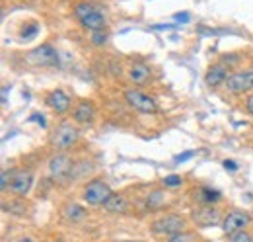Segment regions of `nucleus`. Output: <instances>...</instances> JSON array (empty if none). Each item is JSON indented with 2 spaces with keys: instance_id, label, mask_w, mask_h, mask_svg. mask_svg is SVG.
Wrapping results in <instances>:
<instances>
[{
  "instance_id": "nucleus-1",
  "label": "nucleus",
  "mask_w": 253,
  "mask_h": 242,
  "mask_svg": "<svg viewBox=\"0 0 253 242\" xmlns=\"http://www.w3.org/2000/svg\"><path fill=\"white\" fill-rule=\"evenodd\" d=\"M74 16L90 32H99V30H105V26H107L105 14L92 2H78L74 6Z\"/></svg>"
},
{
  "instance_id": "nucleus-2",
  "label": "nucleus",
  "mask_w": 253,
  "mask_h": 242,
  "mask_svg": "<svg viewBox=\"0 0 253 242\" xmlns=\"http://www.w3.org/2000/svg\"><path fill=\"white\" fill-rule=\"evenodd\" d=\"M150 230L158 236H174L177 232H183L185 230V219L181 215H166L158 221H154L150 225Z\"/></svg>"
},
{
  "instance_id": "nucleus-3",
  "label": "nucleus",
  "mask_w": 253,
  "mask_h": 242,
  "mask_svg": "<svg viewBox=\"0 0 253 242\" xmlns=\"http://www.w3.org/2000/svg\"><path fill=\"white\" fill-rule=\"evenodd\" d=\"M111 193H113V191H111V188H109L105 182H101V180H92V182L84 188L82 197H84V201H86L88 205H103V203L109 199Z\"/></svg>"
},
{
  "instance_id": "nucleus-4",
  "label": "nucleus",
  "mask_w": 253,
  "mask_h": 242,
  "mask_svg": "<svg viewBox=\"0 0 253 242\" xmlns=\"http://www.w3.org/2000/svg\"><path fill=\"white\" fill-rule=\"evenodd\" d=\"M28 61L32 65H37V67H55V65H59V53L55 51L53 45L45 43V45L35 47L28 55Z\"/></svg>"
},
{
  "instance_id": "nucleus-5",
  "label": "nucleus",
  "mask_w": 253,
  "mask_h": 242,
  "mask_svg": "<svg viewBox=\"0 0 253 242\" xmlns=\"http://www.w3.org/2000/svg\"><path fill=\"white\" fill-rule=\"evenodd\" d=\"M76 141H78V131H76V127H72V125H68V123H63V125L55 131V135L51 137V145H53L55 149H59V151L70 149Z\"/></svg>"
},
{
  "instance_id": "nucleus-6",
  "label": "nucleus",
  "mask_w": 253,
  "mask_h": 242,
  "mask_svg": "<svg viewBox=\"0 0 253 242\" xmlns=\"http://www.w3.org/2000/svg\"><path fill=\"white\" fill-rule=\"evenodd\" d=\"M125 100L129 102V105H133L135 109H139V111H142V113H154V111L158 109L154 98L146 96V94L141 92V90H126V92H125Z\"/></svg>"
},
{
  "instance_id": "nucleus-7",
  "label": "nucleus",
  "mask_w": 253,
  "mask_h": 242,
  "mask_svg": "<svg viewBox=\"0 0 253 242\" xmlns=\"http://www.w3.org/2000/svg\"><path fill=\"white\" fill-rule=\"evenodd\" d=\"M249 215L245 211H230L224 219H222V230L224 234H236L239 230H245V226L249 225Z\"/></svg>"
},
{
  "instance_id": "nucleus-8",
  "label": "nucleus",
  "mask_w": 253,
  "mask_h": 242,
  "mask_svg": "<svg viewBox=\"0 0 253 242\" xmlns=\"http://www.w3.org/2000/svg\"><path fill=\"white\" fill-rule=\"evenodd\" d=\"M226 90L232 94H243L253 90V72H234L224 82Z\"/></svg>"
},
{
  "instance_id": "nucleus-9",
  "label": "nucleus",
  "mask_w": 253,
  "mask_h": 242,
  "mask_svg": "<svg viewBox=\"0 0 253 242\" xmlns=\"http://www.w3.org/2000/svg\"><path fill=\"white\" fill-rule=\"evenodd\" d=\"M33 186V174L32 172H12L10 178V191L16 195H28V191Z\"/></svg>"
},
{
  "instance_id": "nucleus-10",
  "label": "nucleus",
  "mask_w": 253,
  "mask_h": 242,
  "mask_svg": "<svg viewBox=\"0 0 253 242\" xmlns=\"http://www.w3.org/2000/svg\"><path fill=\"white\" fill-rule=\"evenodd\" d=\"M45 102H47V105H49L53 111H57V113H64V111H68V107H70V98H68L66 92L61 90V88L49 92L47 98H45Z\"/></svg>"
},
{
  "instance_id": "nucleus-11",
  "label": "nucleus",
  "mask_w": 253,
  "mask_h": 242,
  "mask_svg": "<svg viewBox=\"0 0 253 242\" xmlns=\"http://www.w3.org/2000/svg\"><path fill=\"white\" fill-rule=\"evenodd\" d=\"M49 170H51V174L57 176V178L66 176V174L72 170V160H70V156L64 155V153L55 155V156L49 160Z\"/></svg>"
},
{
  "instance_id": "nucleus-12",
  "label": "nucleus",
  "mask_w": 253,
  "mask_h": 242,
  "mask_svg": "<svg viewBox=\"0 0 253 242\" xmlns=\"http://www.w3.org/2000/svg\"><path fill=\"white\" fill-rule=\"evenodd\" d=\"M94 115H95L94 104H92V102H88V100L80 102V104L74 107V111H72V119L76 121V123H82V125L92 123V121H94Z\"/></svg>"
},
{
  "instance_id": "nucleus-13",
  "label": "nucleus",
  "mask_w": 253,
  "mask_h": 242,
  "mask_svg": "<svg viewBox=\"0 0 253 242\" xmlns=\"http://www.w3.org/2000/svg\"><path fill=\"white\" fill-rule=\"evenodd\" d=\"M193 221H195L199 226H203V228L212 226V225L218 223V211H216L214 207H201V209H195V211H193Z\"/></svg>"
},
{
  "instance_id": "nucleus-14",
  "label": "nucleus",
  "mask_w": 253,
  "mask_h": 242,
  "mask_svg": "<svg viewBox=\"0 0 253 242\" xmlns=\"http://www.w3.org/2000/svg\"><path fill=\"white\" fill-rule=\"evenodd\" d=\"M226 78H228V69H226L222 63H218V65H212V67L208 69V72H206V76H205V82H206V86L216 88V86L224 84Z\"/></svg>"
},
{
  "instance_id": "nucleus-15",
  "label": "nucleus",
  "mask_w": 253,
  "mask_h": 242,
  "mask_svg": "<svg viewBox=\"0 0 253 242\" xmlns=\"http://www.w3.org/2000/svg\"><path fill=\"white\" fill-rule=\"evenodd\" d=\"M103 209L107 213H126L129 211V201L121 193H111L109 199L103 203Z\"/></svg>"
},
{
  "instance_id": "nucleus-16",
  "label": "nucleus",
  "mask_w": 253,
  "mask_h": 242,
  "mask_svg": "<svg viewBox=\"0 0 253 242\" xmlns=\"http://www.w3.org/2000/svg\"><path fill=\"white\" fill-rule=\"evenodd\" d=\"M150 74H152V70H150V67L144 65V63H135V65L131 67V70H129V78H131L135 84H144V82L150 78Z\"/></svg>"
},
{
  "instance_id": "nucleus-17",
  "label": "nucleus",
  "mask_w": 253,
  "mask_h": 242,
  "mask_svg": "<svg viewBox=\"0 0 253 242\" xmlns=\"http://www.w3.org/2000/svg\"><path fill=\"white\" fill-rule=\"evenodd\" d=\"M63 215H64L68 221H80V219L86 217V211H84V207H80V205H76V203H68V205L64 207Z\"/></svg>"
},
{
  "instance_id": "nucleus-18",
  "label": "nucleus",
  "mask_w": 253,
  "mask_h": 242,
  "mask_svg": "<svg viewBox=\"0 0 253 242\" xmlns=\"http://www.w3.org/2000/svg\"><path fill=\"white\" fill-rule=\"evenodd\" d=\"M164 203H166V193L160 191V190L148 193V197H146V207H148V209H158V207H162Z\"/></svg>"
},
{
  "instance_id": "nucleus-19",
  "label": "nucleus",
  "mask_w": 253,
  "mask_h": 242,
  "mask_svg": "<svg viewBox=\"0 0 253 242\" xmlns=\"http://www.w3.org/2000/svg\"><path fill=\"white\" fill-rule=\"evenodd\" d=\"M168 242H201L199 234L197 232H189V230H183V232H177L174 236L168 238Z\"/></svg>"
},
{
  "instance_id": "nucleus-20",
  "label": "nucleus",
  "mask_w": 253,
  "mask_h": 242,
  "mask_svg": "<svg viewBox=\"0 0 253 242\" xmlns=\"http://www.w3.org/2000/svg\"><path fill=\"white\" fill-rule=\"evenodd\" d=\"M199 199L203 203H214L220 199V193L216 190H210V188H201L199 190Z\"/></svg>"
},
{
  "instance_id": "nucleus-21",
  "label": "nucleus",
  "mask_w": 253,
  "mask_h": 242,
  "mask_svg": "<svg viewBox=\"0 0 253 242\" xmlns=\"http://www.w3.org/2000/svg\"><path fill=\"white\" fill-rule=\"evenodd\" d=\"M228 242H253V234H249L247 230H239L236 234H230Z\"/></svg>"
},
{
  "instance_id": "nucleus-22",
  "label": "nucleus",
  "mask_w": 253,
  "mask_h": 242,
  "mask_svg": "<svg viewBox=\"0 0 253 242\" xmlns=\"http://www.w3.org/2000/svg\"><path fill=\"white\" fill-rule=\"evenodd\" d=\"M162 182H164V186H166V188H177V186H181V184H183V178H181V176H177V174H170V176H166Z\"/></svg>"
},
{
  "instance_id": "nucleus-23",
  "label": "nucleus",
  "mask_w": 253,
  "mask_h": 242,
  "mask_svg": "<svg viewBox=\"0 0 253 242\" xmlns=\"http://www.w3.org/2000/svg\"><path fill=\"white\" fill-rule=\"evenodd\" d=\"M105 41H107V34L103 32V30H99V32H92V43L94 45H105Z\"/></svg>"
},
{
  "instance_id": "nucleus-24",
  "label": "nucleus",
  "mask_w": 253,
  "mask_h": 242,
  "mask_svg": "<svg viewBox=\"0 0 253 242\" xmlns=\"http://www.w3.org/2000/svg\"><path fill=\"white\" fill-rule=\"evenodd\" d=\"M4 209H6L8 213H16V215L26 213V207H24L22 203H4Z\"/></svg>"
},
{
  "instance_id": "nucleus-25",
  "label": "nucleus",
  "mask_w": 253,
  "mask_h": 242,
  "mask_svg": "<svg viewBox=\"0 0 253 242\" xmlns=\"http://www.w3.org/2000/svg\"><path fill=\"white\" fill-rule=\"evenodd\" d=\"M193 156H195V153H193V151H189V153L177 155V156H175V162H185V160H189V158H193Z\"/></svg>"
},
{
  "instance_id": "nucleus-26",
  "label": "nucleus",
  "mask_w": 253,
  "mask_h": 242,
  "mask_svg": "<svg viewBox=\"0 0 253 242\" xmlns=\"http://www.w3.org/2000/svg\"><path fill=\"white\" fill-rule=\"evenodd\" d=\"M35 34H37V26H32L30 30H24V32H22V37H24V39H30V37L35 35Z\"/></svg>"
},
{
  "instance_id": "nucleus-27",
  "label": "nucleus",
  "mask_w": 253,
  "mask_h": 242,
  "mask_svg": "<svg viewBox=\"0 0 253 242\" xmlns=\"http://www.w3.org/2000/svg\"><path fill=\"white\" fill-rule=\"evenodd\" d=\"M32 121L39 123L41 127H45V125H47V123H45V117H43V115H39V113H33V115H32Z\"/></svg>"
},
{
  "instance_id": "nucleus-28",
  "label": "nucleus",
  "mask_w": 253,
  "mask_h": 242,
  "mask_svg": "<svg viewBox=\"0 0 253 242\" xmlns=\"http://www.w3.org/2000/svg\"><path fill=\"white\" fill-rule=\"evenodd\" d=\"M224 168H226V170L236 172V170H237V164H236L234 160H228V158H226V160H224Z\"/></svg>"
},
{
  "instance_id": "nucleus-29",
  "label": "nucleus",
  "mask_w": 253,
  "mask_h": 242,
  "mask_svg": "<svg viewBox=\"0 0 253 242\" xmlns=\"http://www.w3.org/2000/svg\"><path fill=\"white\" fill-rule=\"evenodd\" d=\"M8 178H12V174H8V172H2V182H0V186H2V190H6V188H8Z\"/></svg>"
},
{
  "instance_id": "nucleus-30",
  "label": "nucleus",
  "mask_w": 253,
  "mask_h": 242,
  "mask_svg": "<svg viewBox=\"0 0 253 242\" xmlns=\"http://www.w3.org/2000/svg\"><path fill=\"white\" fill-rule=\"evenodd\" d=\"M174 18H175L177 22H189V14H187V12H183V14H175Z\"/></svg>"
},
{
  "instance_id": "nucleus-31",
  "label": "nucleus",
  "mask_w": 253,
  "mask_h": 242,
  "mask_svg": "<svg viewBox=\"0 0 253 242\" xmlns=\"http://www.w3.org/2000/svg\"><path fill=\"white\" fill-rule=\"evenodd\" d=\"M245 109L253 115V96H249V98H247V102H245Z\"/></svg>"
},
{
  "instance_id": "nucleus-32",
  "label": "nucleus",
  "mask_w": 253,
  "mask_h": 242,
  "mask_svg": "<svg viewBox=\"0 0 253 242\" xmlns=\"http://www.w3.org/2000/svg\"><path fill=\"white\" fill-rule=\"evenodd\" d=\"M16 242H35V240L30 238V236H24V238H20V240H16Z\"/></svg>"
},
{
  "instance_id": "nucleus-33",
  "label": "nucleus",
  "mask_w": 253,
  "mask_h": 242,
  "mask_svg": "<svg viewBox=\"0 0 253 242\" xmlns=\"http://www.w3.org/2000/svg\"><path fill=\"white\" fill-rule=\"evenodd\" d=\"M115 242H139V240H115Z\"/></svg>"
},
{
  "instance_id": "nucleus-34",
  "label": "nucleus",
  "mask_w": 253,
  "mask_h": 242,
  "mask_svg": "<svg viewBox=\"0 0 253 242\" xmlns=\"http://www.w3.org/2000/svg\"><path fill=\"white\" fill-rule=\"evenodd\" d=\"M57 242H64V240H57Z\"/></svg>"
}]
</instances>
